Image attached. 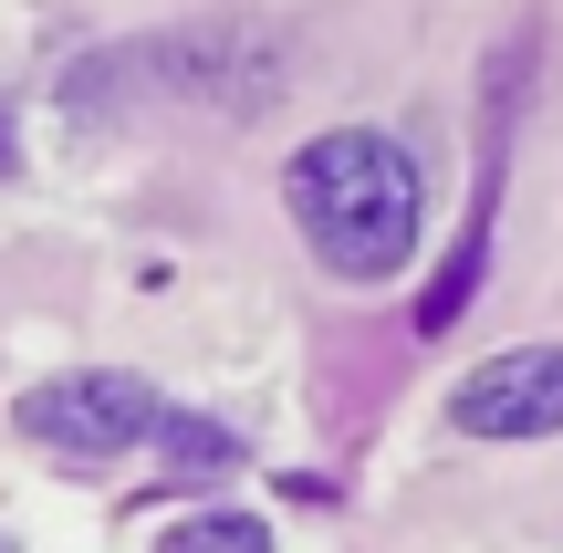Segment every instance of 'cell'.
<instances>
[{
	"mask_svg": "<svg viewBox=\"0 0 563 553\" xmlns=\"http://www.w3.org/2000/svg\"><path fill=\"white\" fill-rule=\"evenodd\" d=\"M282 209L334 283H397L428 230V167L386 125H323L282 167Z\"/></svg>",
	"mask_w": 563,
	"mask_h": 553,
	"instance_id": "6da1fadb",
	"label": "cell"
},
{
	"mask_svg": "<svg viewBox=\"0 0 563 553\" xmlns=\"http://www.w3.org/2000/svg\"><path fill=\"white\" fill-rule=\"evenodd\" d=\"M167 429V397L146 387V376H115V366H84V376H53V387L21 397V439H42V450L63 460H115L136 450V439Z\"/></svg>",
	"mask_w": 563,
	"mask_h": 553,
	"instance_id": "7a4b0ae2",
	"label": "cell"
},
{
	"mask_svg": "<svg viewBox=\"0 0 563 553\" xmlns=\"http://www.w3.org/2000/svg\"><path fill=\"white\" fill-rule=\"evenodd\" d=\"M449 418L470 439H553L563 429V345H511L449 387Z\"/></svg>",
	"mask_w": 563,
	"mask_h": 553,
	"instance_id": "3957f363",
	"label": "cell"
},
{
	"mask_svg": "<svg viewBox=\"0 0 563 553\" xmlns=\"http://www.w3.org/2000/svg\"><path fill=\"white\" fill-rule=\"evenodd\" d=\"M167 480H209V471H241V439L220 429V418H188V408H167Z\"/></svg>",
	"mask_w": 563,
	"mask_h": 553,
	"instance_id": "277c9868",
	"label": "cell"
},
{
	"mask_svg": "<svg viewBox=\"0 0 563 553\" xmlns=\"http://www.w3.org/2000/svg\"><path fill=\"white\" fill-rule=\"evenodd\" d=\"M157 553H272V533H262L251 512H188Z\"/></svg>",
	"mask_w": 563,
	"mask_h": 553,
	"instance_id": "5b68a950",
	"label": "cell"
},
{
	"mask_svg": "<svg viewBox=\"0 0 563 553\" xmlns=\"http://www.w3.org/2000/svg\"><path fill=\"white\" fill-rule=\"evenodd\" d=\"M0 178H11V104H0Z\"/></svg>",
	"mask_w": 563,
	"mask_h": 553,
	"instance_id": "8992f818",
	"label": "cell"
},
{
	"mask_svg": "<svg viewBox=\"0 0 563 553\" xmlns=\"http://www.w3.org/2000/svg\"><path fill=\"white\" fill-rule=\"evenodd\" d=\"M0 553H11V543H0Z\"/></svg>",
	"mask_w": 563,
	"mask_h": 553,
	"instance_id": "52a82bcc",
	"label": "cell"
}]
</instances>
